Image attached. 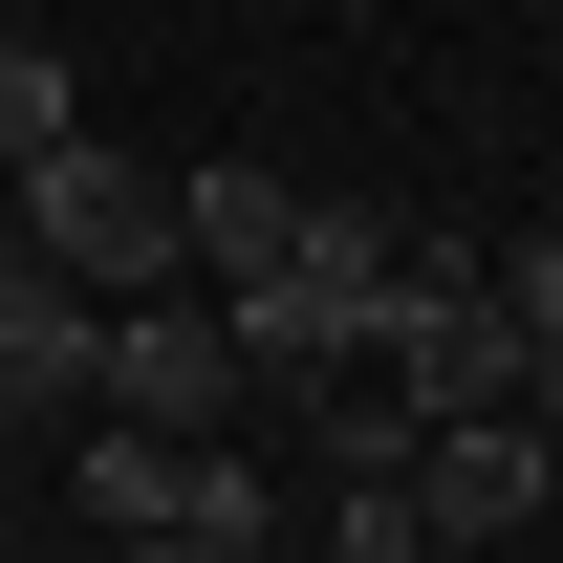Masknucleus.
<instances>
[{"label":"nucleus","mask_w":563,"mask_h":563,"mask_svg":"<svg viewBox=\"0 0 563 563\" xmlns=\"http://www.w3.org/2000/svg\"><path fill=\"white\" fill-rule=\"evenodd\" d=\"M0 261H22V196H0Z\"/></svg>","instance_id":"9b49d317"},{"label":"nucleus","mask_w":563,"mask_h":563,"mask_svg":"<svg viewBox=\"0 0 563 563\" xmlns=\"http://www.w3.org/2000/svg\"><path fill=\"white\" fill-rule=\"evenodd\" d=\"M390 239H412V217H368V196H303V239H282L261 282H217L239 368H261V390H347V368H368V282H390Z\"/></svg>","instance_id":"f257e3e1"},{"label":"nucleus","mask_w":563,"mask_h":563,"mask_svg":"<svg viewBox=\"0 0 563 563\" xmlns=\"http://www.w3.org/2000/svg\"><path fill=\"white\" fill-rule=\"evenodd\" d=\"M131 563H261V542H196V520H152V542H131Z\"/></svg>","instance_id":"9d476101"},{"label":"nucleus","mask_w":563,"mask_h":563,"mask_svg":"<svg viewBox=\"0 0 563 563\" xmlns=\"http://www.w3.org/2000/svg\"><path fill=\"white\" fill-rule=\"evenodd\" d=\"M22 412H109V303L44 261H0V433Z\"/></svg>","instance_id":"20e7f679"},{"label":"nucleus","mask_w":563,"mask_h":563,"mask_svg":"<svg viewBox=\"0 0 563 563\" xmlns=\"http://www.w3.org/2000/svg\"><path fill=\"white\" fill-rule=\"evenodd\" d=\"M44 131H87V109H66V44H22V22H0V174H22Z\"/></svg>","instance_id":"6e6552de"},{"label":"nucleus","mask_w":563,"mask_h":563,"mask_svg":"<svg viewBox=\"0 0 563 563\" xmlns=\"http://www.w3.org/2000/svg\"><path fill=\"white\" fill-rule=\"evenodd\" d=\"M174 455H196V433L109 412V433H87V520H109V542H152V520H174Z\"/></svg>","instance_id":"0eeeda50"},{"label":"nucleus","mask_w":563,"mask_h":563,"mask_svg":"<svg viewBox=\"0 0 563 563\" xmlns=\"http://www.w3.org/2000/svg\"><path fill=\"white\" fill-rule=\"evenodd\" d=\"M109 412L217 433V412H239V325H217V303H174V282H152V303H109Z\"/></svg>","instance_id":"7ed1b4c3"},{"label":"nucleus","mask_w":563,"mask_h":563,"mask_svg":"<svg viewBox=\"0 0 563 563\" xmlns=\"http://www.w3.org/2000/svg\"><path fill=\"white\" fill-rule=\"evenodd\" d=\"M0 196H22V261H44V282H87V303H152V282H174V174H152V152L44 131Z\"/></svg>","instance_id":"f03ea898"},{"label":"nucleus","mask_w":563,"mask_h":563,"mask_svg":"<svg viewBox=\"0 0 563 563\" xmlns=\"http://www.w3.org/2000/svg\"><path fill=\"white\" fill-rule=\"evenodd\" d=\"M282 239H303V196H282V174H239V152H217V174H174V261H196V282H261Z\"/></svg>","instance_id":"423d86ee"},{"label":"nucleus","mask_w":563,"mask_h":563,"mask_svg":"<svg viewBox=\"0 0 563 563\" xmlns=\"http://www.w3.org/2000/svg\"><path fill=\"white\" fill-rule=\"evenodd\" d=\"M412 498H433V542L542 520V412H433V433H412Z\"/></svg>","instance_id":"39448f33"},{"label":"nucleus","mask_w":563,"mask_h":563,"mask_svg":"<svg viewBox=\"0 0 563 563\" xmlns=\"http://www.w3.org/2000/svg\"><path fill=\"white\" fill-rule=\"evenodd\" d=\"M325 542H347V563H433V498H412V477H347V520H325Z\"/></svg>","instance_id":"1a4fd4ad"}]
</instances>
